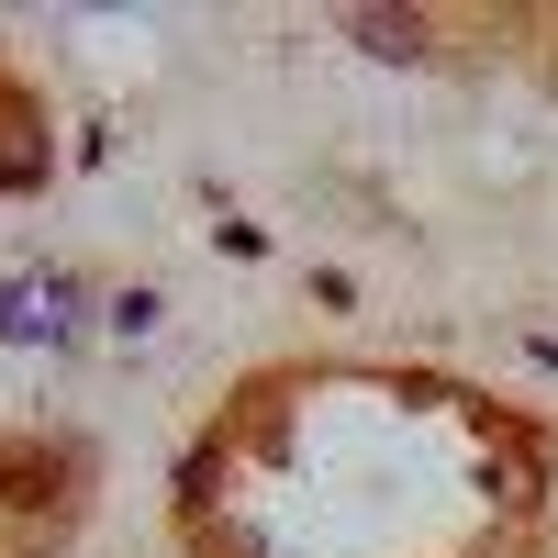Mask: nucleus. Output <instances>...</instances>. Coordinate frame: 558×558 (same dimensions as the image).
Listing matches in <instances>:
<instances>
[{"mask_svg":"<svg viewBox=\"0 0 558 558\" xmlns=\"http://www.w3.org/2000/svg\"><path fill=\"white\" fill-rule=\"evenodd\" d=\"M357 34H368V45H380V57H413V45H425V34H413V23H391V12H368Z\"/></svg>","mask_w":558,"mask_h":558,"instance_id":"f257e3e1","label":"nucleus"}]
</instances>
